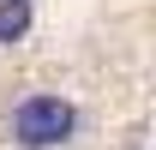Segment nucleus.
<instances>
[{"label": "nucleus", "mask_w": 156, "mask_h": 150, "mask_svg": "<svg viewBox=\"0 0 156 150\" xmlns=\"http://www.w3.org/2000/svg\"><path fill=\"white\" fill-rule=\"evenodd\" d=\"M30 30V0H0V42H18Z\"/></svg>", "instance_id": "nucleus-2"}, {"label": "nucleus", "mask_w": 156, "mask_h": 150, "mask_svg": "<svg viewBox=\"0 0 156 150\" xmlns=\"http://www.w3.org/2000/svg\"><path fill=\"white\" fill-rule=\"evenodd\" d=\"M66 132H72V102H60V96H24L18 114H12V138L30 150L60 144Z\"/></svg>", "instance_id": "nucleus-1"}]
</instances>
